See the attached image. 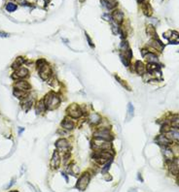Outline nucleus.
<instances>
[{
  "instance_id": "obj_1",
  "label": "nucleus",
  "mask_w": 179,
  "mask_h": 192,
  "mask_svg": "<svg viewBox=\"0 0 179 192\" xmlns=\"http://www.w3.org/2000/svg\"><path fill=\"white\" fill-rule=\"evenodd\" d=\"M43 101L45 103V105H46L47 110H51V111L57 109L60 105L59 97L55 92H49L44 97Z\"/></svg>"
},
{
  "instance_id": "obj_2",
  "label": "nucleus",
  "mask_w": 179,
  "mask_h": 192,
  "mask_svg": "<svg viewBox=\"0 0 179 192\" xmlns=\"http://www.w3.org/2000/svg\"><path fill=\"white\" fill-rule=\"evenodd\" d=\"M94 138L104 140V141H108V142H110L112 139H113V137H112V135H111V132H110V129L108 127L98 128L97 130L94 133Z\"/></svg>"
},
{
  "instance_id": "obj_3",
  "label": "nucleus",
  "mask_w": 179,
  "mask_h": 192,
  "mask_svg": "<svg viewBox=\"0 0 179 192\" xmlns=\"http://www.w3.org/2000/svg\"><path fill=\"white\" fill-rule=\"evenodd\" d=\"M90 181H91V175L88 172L83 173L81 177L79 178L75 187L80 191H84L87 189L88 185L90 184Z\"/></svg>"
},
{
  "instance_id": "obj_4",
  "label": "nucleus",
  "mask_w": 179,
  "mask_h": 192,
  "mask_svg": "<svg viewBox=\"0 0 179 192\" xmlns=\"http://www.w3.org/2000/svg\"><path fill=\"white\" fill-rule=\"evenodd\" d=\"M66 113L70 118H80L83 115V111L82 109L80 108V106L77 105V104H71L68 108L66 109Z\"/></svg>"
},
{
  "instance_id": "obj_5",
  "label": "nucleus",
  "mask_w": 179,
  "mask_h": 192,
  "mask_svg": "<svg viewBox=\"0 0 179 192\" xmlns=\"http://www.w3.org/2000/svg\"><path fill=\"white\" fill-rule=\"evenodd\" d=\"M38 71H39V75L41 79L44 81H48L52 77V68H51V66L48 63H45L42 67L38 69Z\"/></svg>"
},
{
  "instance_id": "obj_6",
  "label": "nucleus",
  "mask_w": 179,
  "mask_h": 192,
  "mask_svg": "<svg viewBox=\"0 0 179 192\" xmlns=\"http://www.w3.org/2000/svg\"><path fill=\"white\" fill-rule=\"evenodd\" d=\"M34 104V97L32 95H28L25 96L24 99L21 100V108L24 110V111H28V110H30L31 107L33 106Z\"/></svg>"
},
{
  "instance_id": "obj_7",
  "label": "nucleus",
  "mask_w": 179,
  "mask_h": 192,
  "mask_svg": "<svg viewBox=\"0 0 179 192\" xmlns=\"http://www.w3.org/2000/svg\"><path fill=\"white\" fill-rule=\"evenodd\" d=\"M168 164L169 172H170L172 175L177 176L179 174V157H176V158L174 157V158L169 163H168Z\"/></svg>"
},
{
  "instance_id": "obj_8",
  "label": "nucleus",
  "mask_w": 179,
  "mask_h": 192,
  "mask_svg": "<svg viewBox=\"0 0 179 192\" xmlns=\"http://www.w3.org/2000/svg\"><path fill=\"white\" fill-rule=\"evenodd\" d=\"M28 76V70L24 67H20L17 70H15L14 74L12 75V78L15 80H20V79H24Z\"/></svg>"
},
{
  "instance_id": "obj_9",
  "label": "nucleus",
  "mask_w": 179,
  "mask_h": 192,
  "mask_svg": "<svg viewBox=\"0 0 179 192\" xmlns=\"http://www.w3.org/2000/svg\"><path fill=\"white\" fill-rule=\"evenodd\" d=\"M60 164V156H59V153L57 150H55L53 153V156H52V159H51V162H50V166L51 168L53 170H56L59 167Z\"/></svg>"
},
{
  "instance_id": "obj_10",
  "label": "nucleus",
  "mask_w": 179,
  "mask_h": 192,
  "mask_svg": "<svg viewBox=\"0 0 179 192\" xmlns=\"http://www.w3.org/2000/svg\"><path fill=\"white\" fill-rule=\"evenodd\" d=\"M14 89H17L19 90L27 92V91H29L31 89V86L25 81H17L14 86Z\"/></svg>"
},
{
  "instance_id": "obj_11",
  "label": "nucleus",
  "mask_w": 179,
  "mask_h": 192,
  "mask_svg": "<svg viewBox=\"0 0 179 192\" xmlns=\"http://www.w3.org/2000/svg\"><path fill=\"white\" fill-rule=\"evenodd\" d=\"M156 142L158 143L161 147H165V146H170L172 144V141L169 139V138L165 134H161L159 135L158 137L156 138Z\"/></svg>"
},
{
  "instance_id": "obj_12",
  "label": "nucleus",
  "mask_w": 179,
  "mask_h": 192,
  "mask_svg": "<svg viewBox=\"0 0 179 192\" xmlns=\"http://www.w3.org/2000/svg\"><path fill=\"white\" fill-rule=\"evenodd\" d=\"M162 152H163V155H164V157H165V161H167L168 163H169L172 159L174 158L173 152H172V149H169L168 146L162 147Z\"/></svg>"
},
{
  "instance_id": "obj_13",
  "label": "nucleus",
  "mask_w": 179,
  "mask_h": 192,
  "mask_svg": "<svg viewBox=\"0 0 179 192\" xmlns=\"http://www.w3.org/2000/svg\"><path fill=\"white\" fill-rule=\"evenodd\" d=\"M111 17H112V18H113V21H115V23H116L117 24H120V23H122V21H123L124 14L121 10H115V11H113V13H112Z\"/></svg>"
},
{
  "instance_id": "obj_14",
  "label": "nucleus",
  "mask_w": 179,
  "mask_h": 192,
  "mask_svg": "<svg viewBox=\"0 0 179 192\" xmlns=\"http://www.w3.org/2000/svg\"><path fill=\"white\" fill-rule=\"evenodd\" d=\"M149 45L151 46L153 49H155L159 52H162L165 48V45L159 39H152L151 41H150Z\"/></svg>"
},
{
  "instance_id": "obj_15",
  "label": "nucleus",
  "mask_w": 179,
  "mask_h": 192,
  "mask_svg": "<svg viewBox=\"0 0 179 192\" xmlns=\"http://www.w3.org/2000/svg\"><path fill=\"white\" fill-rule=\"evenodd\" d=\"M56 147H57L59 149L65 152V150L68 149L69 143H68V141H67L66 139H59V140H57V141L56 142Z\"/></svg>"
},
{
  "instance_id": "obj_16",
  "label": "nucleus",
  "mask_w": 179,
  "mask_h": 192,
  "mask_svg": "<svg viewBox=\"0 0 179 192\" xmlns=\"http://www.w3.org/2000/svg\"><path fill=\"white\" fill-rule=\"evenodd\" d=\"M101 122V116L97 114V113H94L91 115L89 116V123L92 125H97Z\"/></svg>"
},
{
  "instance_id": "obj_17",
  "label": "nucleus",
  "mask_w": 179,
  "mask_h": 192,
  "mask_svg": "<svg viewBox=\"0 0 179 192\" xmlns=\"http://www.w3.org/2000/svg\"><path fill=\"white\" fill-rule=\"evenodd\" d=\"M60 125H62V127L63 129H65V130H72V129H74V127H75L74 122H73L71 119H69L67 118L63 119V120L62 121V123H60Z\"/></svg>"
},
{
  "instance_id": "obj_18",
  "label": "nucleus",
  "mask_w": 179,
  "mask_h": 192,
  "mask_svg": "<svg viewBox=\"0 0 179 192\" xmlns=\"http://www.w3.org/2000/svg\"><path fill=\"white\" fill-rule=\"evenodd\" d=\"M101 3L108 10H113L118 5V2L116 0H101Z\"/></svg>"
},
{
  "instance_id": "obj_19",
  "label": "nucleus",
  "mask_w": 179,
  "mask_h": 192,
  "mask_svg": "<svg viewBox=\"0 0 179 192\" xmlns=\"http://www.w3.org/2000/svg\"><path fill=\"white\" fill-rule=\"evenodd\" d=\"M167 136L172 142H179V130L178 129H170L167 133Z\"/></svg>"
},
{
  "instance_id": "obj_20",
  "label": "nucleus",
  "mask_w": 179,
  "mask_h": 192,
  "mask_svg": "<svg viewBox=\"0 0 179 192\" xmlns=\"http://www.w3.org/2000/svg\"><path fill=\"white\" fill-rule=\"evenodd\" d=\"M47 110L46 108V105H45V103L43 100H40V101H38L36 103V105H35V113H36L37 115H40L44 113L45 111Z\"/></svg>"
},
{
  "instance_id": "obj_21",
  "label": "nucleus",
  "mask_w": 179,
  "mask_h": 192,
  "mask_svg": "<svg viewBox=\"0 0 179 192\" xmlns=\"http://www.w3.org/2000/svg\"><path fill=\"white\" fill-rule=\"evenodd\" d=\"M145 57L147 59V61L151 64H159V57L158 55H156L155 53H152V52H147Z\"/></svg>"
},
{
  "instance_id": "obj_22",
  "label": "nucleus",
  "mask_w": 179,
  "mask_h": 192,
  "mask_svg": "<svg viewBox=\"0 0 179 192\" xmlns=\"http://www.w3.org/2000/svg\"><path fill=\"white\" fill-rule=\"evenodd\" d=\"M135 71H136V73L138 74V75H143V74H145V72H146V67H145V65L143 64V62H142V61L137 60V61L135 62Z\"/></svg>"
},
{
  "instance_id": "obj_23",
  "label": "nucleus",
  "mask_w": 179,
  "mask_h": 192,
  "mask_svg": "<svg viewBox=\"0 0 179 192\" xmlns=\"http://www.w3.org/2000/svg\"><path fill=\"white\" fill-rule=\"evenodd\" d=\"M142 10H143V13H144L145 16L147 17H150L153 13V8L151 7V5L149 3H144L142 5Z\"/></svg>"
},
{
  "instance_id": "obj_24",
  "label": "nucleus",
  "mask_w": 179,
  "mask_h": 192,
  "mask_svg": "<svg viewBox=\"0 0 179 192\" xmlns=\"http://www.w3.org/2000/svg\"><path fill=\"white\" fill-rule=\"evenodd\" d=\"M146 32L148 35L152 36V39H158V36H157V32L155 30L154 26H148L146 27Z\"/></svg>"
},
{
  "instance_id": "obj_25",
  "label": "nucleus",
  "mask_w": 179,
  "mask_h": 192,
  "mask_svg": "<svg viewBox=\"0 0 179 192\" xmlns=\"http://www.w3.org/2000/svg\"><path fill=\"white\" fill-rule=\"evenodd\" d=\"M14 95L17 97V98H20L21 100L24 99L25 96H27V92H24V91H21V90H19L17 89H14V91H13Z\"/></svg>"
},
{
  "instance_id": "obj_26",
  "label": "nucleus",
  "mask_w": 179,
  "mask_h": 192,
  "mask_svg": "<svg viewBox=\"0 0 179 192\" xmlns=\"http://www.w3.org/2000/svg\"><path fill=\"white\" fill-rule=\"evenodd\" d=\"M170 123L172 127L175 129H179V118L177 115H172L170 118Z\"/></svg>"
},
{
  "instance_id": "obj_27",
  "label": "nucleus",
  "mask_w": 179,
  "mask_h": 192,
  "mask_svg": "<svg viewBox=\"0 0 179 192\" xmlns=\"http://www.w3.org/2000/svg\"><path fill=\"white\" fill-rule=\"evenodd\" d=\"M120 58H121V61L123 62V64L127 67V66H130V58L127 57V56L125 55V53L121 52L120 53Z\"/></svg>"
},
{
  "instance_id": "obj_28",
  "label": "nucleus",
  "mask_w": 179,
  "mask_h": 192,
  "mask_svg": "<svg viewBox=\"0 0 179 192\" xmlns=\"http://www.w3.org/2000/svg\"><path fill=\"white\" fill-rule=\"evenodd\" d=\"M133 115H134V108L132 103H129V105H127V119L130 120L133 116Z\"/></svg>"
},
{
  "instance_id": "obj_29",
  "label": "nucleus",
  "mask_w": 179,
  "mask_h": 192,
  "mask_svg": "<svg viewBox=\"0 0 179 192\" xmlns=\"http://www.w3.org/2000/svg\"><path fill=\"white\" fill-rule=\"evenodd\" d=\"M17 9H18V6L13 2H9V3H7V5H6V10H7L8 12H10V13L15 12Z\"/></svg>"
},
{
  "instance_id": "obj_30",
  "label": "nucleus",
  "mask_w": 179,
  "mask_h": 192,
  "mask_svg": "<svg viewBox=\"0 0 179 192\" xmlns=\"http://www.w3.org/2000/svg\"><path fill=\"white\" fill-rule=\"evenodd\" d=\"M112 31H113V33H114V34H118V33H119V31H120V27L118 26V24H117V23L112 24Z\"/></svg>"
},
{
  "instance_id": "obj_31",
  "label": "nucleus",
  "mask_w": 179,
  "mask_h": 192,
  "mask_svg": "<svg viewBox=\"0 0 179 192\" xmlns=\"http://www.w3.org/2000/svg\"><path fill=\"white\" fill-rule=\"evenodd\" d=\"M45 63H46V61H45L44 59H42V58H41V59H38V60H37V62H36V66H37V69H39L40 67H42V66H43V65H44Z\"/></svg>"
},
{
  "instance_id": "obj_32",
  "label": "nucleus",
  "mask_w": 179,
  "mask_h": 192,
  "mask_svg": "<svg viewBox=\"0 0 179 192\" xmlns=\"http://www.w3.org/2000/svg\"><path fill=\"white\" fill-rule=\"evenodd\" d=\"M111 162H112V160L111 161H109V162H107L106 164L104 165V167H103V169H102V173H107V171L109 170V168H110V165H111Z\"/></svg>"
},
{
  "instance_id": "obj_33",
  "label": "nucleus",
  "mask_w": 179,
  "mask_h": 192,
  "mask_svg": "<svg viewBox=\"0 0 179 192\" xmlns=\"http://www.w3.org/2000/svg\"><path fill=\"white\" fill-rule=\"evenodd\" d=\"M111 16H109V15H107V14H105V15H103V20H106V21H111Z\"/></svg>"
},
{
  "instance_id": "obj_34",
  "label": "nucleus",
  "mask_w": 179,
  "mask_h": 192,
  "mask_svg": "<svg viewBox=\"0 0 179 192\" xmlns=\"http://www.w3.org/2000/svg\"><path fill=\"white\" fill-rule=\"evenodd\" d=\"M0 37H9V34L5 32H0Z\"/></svg>"
},
{
  "instance_id": "obj_35",
  "label": "nucleus",
  "mask_w": 179,
  "mask_h": 192,
  "mask_svg": "<svg viewBox=\"0 0 179 192\" xmlns=\"http://www.w3.org/2000/svg\"><path fill=\"white\" fill-rule=\"evenodd\" d=\"M28 184H29V186H31V187H32V188H34V190L36 191V192H40L39 190H38V188H37V187H35L34 185H32V184H31V183H28Z\"/></svg>"
},
{
  "instance_id": "obj_36",
  "label": "nucleus",
  "mask_w": 179,
  "mask_h": 192,
  "mask_svg": "<svg viewBox=\"0 0 179 192\" xmlns=\"http://www.w3.org/2000/svg\"><path fill=\"white\" fill-rule=\"evenodd\" d=\"M18 2L20 3V4H21V5H24V3H25V0H18Z\"/></svg>"
},
{
  "instance_id": "obj_37",
  "label": "nucleus",
  "mask_w": 179,
  "mask_h": 192,
  "mask_svg": "<svg viewBox=\"0 0 179 192\" xmlns=\"http://www.w3.org/2000/svg\"><path fill=\"white\" fill-rule=\"evenodd\" d=\"M22 131H24V128H21V130L19 129V134H21L22 133Z\"/></svg>"
},
{
  "instance_id": "obj_38",
  "label": "nucleus",
  "mask_w": 179,
  "mask_h": 192,
  "mask_svg": "<svg viewBox=\"0 0 179 192\" xmlns=\"http://www.w3.org/2000/svg\"><path fill=\"white\" fill-rule=\"evenodd\" d=\"M9 192H19L18 190H12V191H9Z\"/></svg>"
},
{
  "instance_id": "obj_39",
  "label": "nucleus",
  "mask_w": 179,
  "mask_h": 192,
  "mask_svg": "<svg viewBox=\"0 0 179 192\" xmlns=\"http://www.w3.org/2000/svg\"><path fill=\"white\" fill-rule=\"evenodd\" d=\"M142 1H144V0H138V2H142Z\"/></svg>"
},
{
  "instance_id": "obj_40",
  "label": "nucleus",
  "mask_w": 179,
  "mask_h": 192,
  "mask_svg": "<svg viewBox=\"0 0 179 192\" xmlns=\"http://www.w3.org/2000/svg\"><path fill=\"white\" fill-rule=\"evenodd\" d=\"M44 1H45V2H48V1H49V0H44Z\"/></svg>"
},
{
  "instance_id": "obj_41",
  "label": "nucleus",
  "mask_w": 179,
  "mask_h": 192,
  "mask_svg": "<svg viewBox=\"0 0 179 192\" xmlns=\"http://www.w3.org/2000/svg\"><path fill=\"white\" fill-rule=\"evenodd\" d=\"M177 176H178V182H179V174H178Z\"/></svg>"
}]
</instances>
